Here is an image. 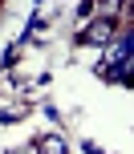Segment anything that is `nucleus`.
Here are the masks:
<instances>
[{"instance_id":"nucleus-1","label":"nucleus","mask_w":134,"mask_h":154,"mask_svg":"<svg viewBox=\"0 0 134 154\" xmlns=\"http://www.w3.org/2000/svg\"><path fill=\"white\" fill-rule=\"evenodd\" d=\"M73 41H77V45H106L110 49L114 41H118V20H114V16H98V20H89Z\"/></svg>"},{"instance_id":"nucleus-2","label":"nucleus","mask_w":134,"mask_h":154,"mask_svg":"<svg viewBox=\"0 0 134 154\" xmlns=\"http://www.w3.org/2000/svg\"><path fill=\"white\" fill-rule=\"evenodd\" d=\"M37 154H69V142L61 134H45V138H37Z\"/></svg>"},{"instance_id":"nucleus-3","label":"nucleus","mask_w":134,"mask_h":154,"mask_svg":"<svg viewBox=\"0 0 134 154\" xmlns=\"http://www.w3.org/2000/svg\"><path fill=\"white\" fill-rule=\"evenodd\" d=\"M118 49H122V53H126V57H134V29L126 32V37H122L118 41Z\"/></svg>"},{"instance_id":"nucleus-4","label":"nucleus","mask_w":134,"mask_h":154,"mask_svg":"<svg viewBox=\"0 0 134 154\" xmlns=\"http://www.w3.org/2000/svg\"><path fill=\"white\" fill-rule=\"evenodd\" d=\"M81 154H106L98 142H89V138H81Z\"/></svg>"},{"instance_id":"nucleus-5","label":"nucleus","mask_w":134,"mask_h":154,"mask_svg":"<svg viewBox=\"0 0 134 154\" xmlns=\"http://www.w3.org/2000/svg\"><path fill=\"white\" fill-rule=\"evenodd\" d=\"M73 12H77V16H81V20H86V16H89V12H94V4H89V0H81V4H77V8H73Z\"/></svg>"},{"instance_id":"nucleus-6","label":"nucleus","mask_w":134,"mask_h":154,"mask_svg":"<svg viewBox=\"0 0 134 154\" xmlns=\"http://www.w3.org/2000/svg\"><path fill=\"white\" fill-rule=\"evenodd\" d=\"M12 154H37V142H29V146H20V150H12Z\"/></svg>"},{"instance_id":"nucleus-7","label":"nucleus","mask_w":134,"mask_h":154,"mask_svg":"<svg viewBox=\"0 0 134 154\" xmlns=\"http://www.w3.org/2000/svg\"><path fill=\"white\" fill-rule=\"evenodd\" d=\"M122 85H126V89H134V73H126V77H122Z\"/></svg>"}]
</instances>
